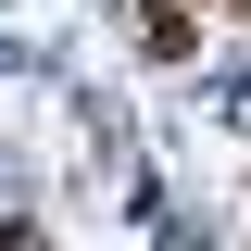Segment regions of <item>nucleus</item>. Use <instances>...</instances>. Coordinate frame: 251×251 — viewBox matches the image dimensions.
I'll use <instances>...</instances> for the list:
<instances>
[]
</instances>
